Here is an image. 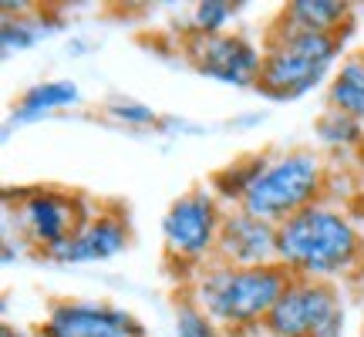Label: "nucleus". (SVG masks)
<instances>
[{
	"instance_id": "f257e3e1",
	"label": "nucleus",
	"mask_w": 364,
	"mask_h": 337,
	"mask_svg": "<svg viewBox=\"0 0 364 337\" xmlns=\"http://www.w3.org/2000/svg\"><path fill=\"white\" fill-rule=\"evenodd\" d=\"M209 189L223 203L280 226L300 209L327 199L331 168L321 149H263L236 156L220 172H213Z\"/></svg>"
},
{
	"instance_id": "f03ea898",
	"label": "nucleus",
	"mask_w": 364,
	"mask_h": 337,
	"mask_svg": "<svg viewBox=\"0 0 364 337\" xmlns=\"http://www.w3.org/2000/svg\"><path fill=\"white\" fill-rule=\"evenodd\" d=\"M277 263L297 280L334 284L364 263L361 220L351 206L321 199L277 226Z\"/></svg>"
},
{
	"instance_id": "7ed1b4c3",
	"label": "nucleus",
	"mask_w": 364,
	"mask_h": 337,
	"mask_svg": "<svg viewBox=\"0 0 364 337\" xmlns=\"http://www.w3.org/2000/svg\"><path fill=\"white\" fill-rule=\"evenodd\" d=\"M290 280L294 277L280 263L233 267V263L213 260L193 277L189 300H196L220 331L240 334V331L267 324V317L277 307L280 294L290 287Z\"/></svg>"
},
{
	"instance_id": "20e7f679",
	"label": "nucleus",
	"mask_w": 364,
	"mask_h": 337,
	"mask_svg": "<svg viewBox=\"0 0 364 337\" xmlns=\"http://www.w3.org/2000/svg\"><path fill=\"white\" fill-rule=\"evenodd\" d=\"M348 34H311L270 24L263 41V68L257 95L267 102H300L331 81L344 58Z\"/></svg>"
},
{
	"instance_id": "39448f33",
	"label": "nucleus",
	"mask_w": 364,
	"mask_h": 337,
	"mask_svg": "<svg viewBox=\"0 0 364 337\" xmlns=\"http://www.w3.org/2000/svg\"><path fill=\"white\" fill-rule=\"evenodd\" d=\"M95 203L88 196L61 186H27V189H7L4 199V220L7 236L17 233V243L48 257L65 240L78 233L95 216Z\"/></svg>"
},
{
	"instance_id": "423d86ee",
	"label": "nucleus",
	"mask_w": 364,
	"mask_h": 337,
	"mask_svg": "<svg viewBox=\"0 0 364 337\" xmlns=\"http://www.w3.org/2000/svg\"><path fill=\"white\" fill-rule=\"evenodd\" d=\"M226 209L209 186H193L179 193L162 213V250L176 273L196 277L216 260Z\"/></svg>"
},
{
	"instance_id": "0eeeda50",
	"label": "nucleus",
	"mask_w": 364,
	"mask_h": 337,
	"mask_svg": "<svg viewBox=\"0 0 364 337\" xmlns=\"http://www.w3.org/2000/svg\"><path fill=\"white\" fill-rule=\"evenodd\" d=\"M344 300L334 284L321 280H290L263 331L270 337H344Z\"/></svg>"
},
{
	"instance_id": "6e6552de",
	"label": "nucleus",
	"mask_w": 364,
	"mask_h": 337,
	"mask_svg": "<svg viewBox=\"0 0 364 337\" xmlns=\"http://www.w3.org/2000/svg\"><path fill=\"white\" fill-rule=\"evenodd\" d=\"M38 337H149L132 311L112 300L58 297L34 327Z\"/></svg>"
},
{
	"instance_id": "1a4fd4ad",
	"label": "nucleus",
	"mask_w": 364,
	"mask_h": 337,
	"mask_svg": "<svg viewBox=\"0 0 364 337\" xmlns=\"http://www.w3.org/2000/svg\"><path fill=\"white\" fill-rule=\"evenodd\" d=\"M186 61L196 75L226 85V88H257L263 68V48L240 31L213 34V38H189L182 41Z\"/></svg>"
},
{
	"instance_id": "9d476101",
	"label": "nucleus",
	"mask_w": 364,
	"mask_h": 337,
	"mask_svg": "<svg viewBox=\"0 0 364 337\" xmlns=\"http://www.w3.org/2000/svg\"><path fill=\"white\" fill-rule=\"evenodd\" d=\"M132 247L129 216L118 206H98L78 233L65 240L58 250H51L44 260L61 267H88V263H112Z\"/></svg>"
},
{
	"instance_id": "9b49d317",
	"label": "nucleus",
	"mask_w": 364,
	"mask_h": 337,
	"mask_svg": "<svg viewBox=\"0 0 364 337\" xmlns=\"http://www.w3.org/2000/svg\"><path fill=\"white\" fill-rule=\"evenodd\" d=\"M216 260L233 267H267L277 263V223L260 220L247 209L230 206L223 220Z\"/></svg>"
},
{
	"instance_id": "f8f14e48",
	"label": "nucleus",
	"mask_w": 364,
	"mask_h": 337,
	"mask_svg": "<svg viewBox=\"0 0 364 337\" xmlns=\"http://www.w3.org/2000/svg\"><path fill=\"white\" fill-rule=\"evenodd\" d=\"M273 24L290 31H311V34H351L354 4L348 0H290L284 4Z\"/></svg>"
},
{
	"instance_id": "ddd939ff",
	"label": "nucleus",
	"mask_w": 364,
	"mask_h": 337,
	"mask_svg": "<svg viewBox=\"0 0 364 337\" xmlns=\"http://www.w3.org/2000/svg\"><path fill=\"white\" fill-rule=\"evenodd\" d=\"M75 105H81L78 81H71V78L38 81V85H31V88L21 91V98L11 105L7 129H21V125L41 122V118L54 115V112H65V108H75Z\"/></svg>"
},
{
	"instance_id": "4468645a",
	"label": "nucleus",
	"mask_w": 364,
	"mask_h": 337,
	"mask_svg": "<svg viewBox=\"0 0 364 337\" xmlns=\"http://www.w3.org/2000/svg\"><path fill=\"white\" fill-rule=\"evenodd\" d=\"M61 21L48 11H24V4L14 7L11 0L4 4V24H0V51L4 58L11 54H24L31 48H38L41 41H48L54 31H61Z\"/></svg>"
},
{
	"instance_id": "2eb2a0df",
	"label": "nucleus",
	"mask_w": 364,
	"mask_h": 337,
	"mask_svg": "<svg viewBox=\"0 0 364 337\" xmlns=\"http://www.w3.org/2000/svg\"><path fill=\"white\" fill-rule=\"evenodd\" d=\"M327 108L344 112L364 125V48L341 58L334 75L327 81Z\"/></svg>"
},
{
	"instance_id": "dca6fc26",
	"label": "nucleus",
	"mask_w": 364,
	"mask_h": 337,
	"mask_svg": "<svg viewBox=\"0 0 364 337\" xmlns=\"http://www.w3.org/2000/svg\"><path fill=\"white\" fill-rule=\"evenodd\" d=\"M314 139L321 142V152L331 156H361L364 159V125L358 118L324 108L314 122Z\"/></svg>"
},
{
	"instance_id": "f3484780",
	"label": "nucleus",
	"mask_w": 364,
	"mask_h": 337,
	"mask_svg": "<svg viewBox=\"0 0 364 337\" xmlns=\"http://www.w3.org/2000/svg\"><path fill=\"white\" fill-rule=\"evenodd\" d=\"M240 11H243V4H236V0H199L182 17V34H186L182 41L226 34L230 24H236Z\"/></svg>"
},
{
	"instance_id": "a211bd4d",
	"label": "nucleus",
	"mask_w": 364,
	"mask_h": 337,
	"mask_svg": "<svg viewBox=\"0 0 364 337\" xmlns=\"http://www.w3.org/2000/svg\"><path fill=\"white\" fill-rule=\"evenodd\" d=\"M102 112L108 122H115V125H125V129H156L162 125V118L152 105L139 102V98H132L125 91H115V95H108L102 102Z\"/></svg>"
},
{
	"instance_id": "6ab92c4d",
	"label": "nucleus",
	"mask_w": 364,
	"mask_h": 337,
	"mask_svg": "<svg viewBox=\"0 0 364 337\" xmlns=\"http://www.w3.org/2000/svg\"><path fill=\"white\" fill-rule=\"evenodd\" d=\"M172 337H223V331L209 321V314L196 300L186 297L176 304L172 314Z\"/></svg>"
},
{
	"instance_id": "aec40b11",
	"label": "nucleus",
	"mask_w": 364,
	"mask_h": 337,
	"mask_svg": "<svg viewBox=\"0 0 364 337\" xmlns=\"http://www.w3.org/2000/svg\"><path fill=\"white\" fill-rule=\"evenodd\" d=\"M351 213L364 223V166H361V172L354 176V199H351Z\"/></svg>"
},
{
	"instance_id": "412c9836",
	"label": "nucleus",
	"mask_w": 364,
	"mask_h": 337,
	"mask_svg": "<svg viewBox=\"0 0 364 337\" xmlns=\"http://www.w3.org/2000/svg\"><path fill=\"white\" fill-rule=\"evenodd\" d=\"M0 337H38V334H34V331H27V327L4 324V327H0Z\"/></svg>"
},
{
	"instance_id": "4be33fe9",
	"label": "nucleus",
	"mask_w": 364,
	"mask_h": 337,
	"mask_svg": "<svg viewBox=\"0 0 364 337\" xmlns=\"http://www.w3.org/2000/svg\"><path fill=\"white\" fill-rule=\"evenodd\" d=\"M358 337H364V321H361V327H358Z\"/></svg>"
}]
</instances>
